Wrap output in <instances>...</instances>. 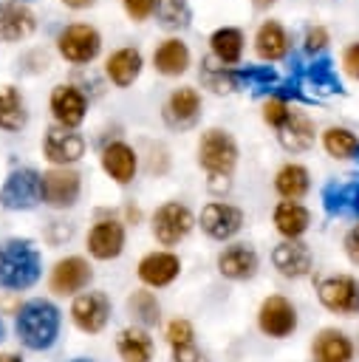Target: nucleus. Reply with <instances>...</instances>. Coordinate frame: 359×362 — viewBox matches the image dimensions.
Wrapping results in <instances>:
<instances>
[{
    "instance_id": "37998d69",
    "label": "nucleus",
    "mask_w": 359,
    "mask_h": 362,
    "mask_svg": "<svg viewBox=\"0 0 359 362\" xmlns=\"http://www.w3.org/2000/svg\"><path fill=\"white\" fill-rule=\"evenodd\" d=\"M342 71L359 82V42H351L345 51H342Z\"/></svg>"
},
{
    "instance_id": "09e8293b",
    "label": "nucleus",
    "mask_w": 359,
    "mask_h": 362,
    "mask_svg": "<svg viewBox=\"0 0 359 362\" xmlns=\"http://www.w3.org/2000/svg\"><path fill=\"white\" fill-rule=\"evenodd\" d=\"M254 3V8H269V6H274L277 0H252Z\"/></svg>"
},
{
    "instance_id": "39448f33",
    "label": "nucleus",
    "mask_w": 359,
    "mask_h": 362,
    "mask_svg": "<svg viewBox=\"0 0 359 362\" xmlns=\"http://www.w3.org/2000/svg\"><path fill=\"white\" fill-rule=\"evenodd\" d=\"M42 201V173L34 167H17L6 175L0 187V206L6 209H34Z\"/></svg>"
},
{
    "instance_id": "f03ea898",
    "label": "nucleus",
    "mask_w": 359,
    "mask_h": 362,
    "mask_svg": "<svg viewBox=\"0 0 359 362\" xmlns=\"http://www.w3.org/2000/svg\"><path fill=\"white\" fill-rule=\"evenodd\" d=\"M17 337L31 351H45L59 337V308L48 300H28L17 311Z\"/></svg>"
},
{
    "instance_id": "20e7f679",
    "label": "nucleus",
    "mask_w": 359,
    "mask_h": 362,
    "mask_svg": "<svg viewBox=\"0 0 359 362\" xmlns=\"http://www.w3.org/2000/svg\"><path fill=\"white\" fill-rule=\"evenodd\" d=\"M57 51L71 65H88L102 51V34L90 23H71L57 37Z\"/></svg>"
},
{
    "instance_id": "a878e982",
    "label": "nucleus",
    "mask_w": 359,
    "mask_h": 362,
    "mask_svg": "<svg viewBox=\"0 0 359 362\" xmlns=\"http://www.w3.org/2000/svg\"><path fill=\"white\" fill-rule=\"evenodd\" d=\"M153 68L161 76H181L189 68V48L178 37H167L155 51H153Z\"/></svg>"
},
{
    "instance_id": "5701e85b",
    "label": "nucleus",
    "mask_w": 359,
    "mask_h": 362,
    "mask_svg": "<svg viewBox=\"0 0 359 362\" xmlns=\"http://www.w3.org/2000/svg\"><path fill=\"white\" fill-rule=\"evenodd\" d=\"M178 272H181V260L172 252H150L139 260V277L153 288L170 286L178 277Z\"/></svg>"
},
{
    "instance_id": "cd10ccee",
    "label": "nucleus",
    "mask_w": 359,
    "mask_h": 362,
    "mask_svg": "<svg viewBox=\"0 0 359 362\" xmlns=\"http://www.w3.org/2000/svg\"><path fill=\"white\" fill-rule=\"evenodd\" d=\"M311 351H314V362H351V356H353L351 339L336 328L319 331Z\"/></svg>"
},
{
    "instance_id": "423d86ee",
    "label": "nucleus",
    "mask_w": 359,
    "mask_h": 362,
    "mask_svg": "<svg viewBox=\"0 0 359 362\" xmlns=\"http://www.w3.org/2000/svg\"><path fill=\"white\" fill-rule=\"evenodd\" d=\"M192 223H195V218H192V212L184 204L167 201L153 215V235H155V240L161 246H175V243H181L189 235Z\"/></svg>"
},
{
    "instance_id": "e433bc0d",
    "label": "nucleus",
    "mask_w": 359,
    "mask_h": 362,
    "mask_svg": "<svg viewBox=\"0 0 359 362\" xmlns=\"http://www.w3.org/2000/svg\"><path fill=\"white\" fill-rule=\"evenodd\" d=\"M155 17L164 28L170 31H178V28H187L189 25V0H158V8H155Z\"/></svg>"
},
{
    "instance_id": "72a5a7b5",
    "label": "nucleus",
    "mask_w": 359,
    "mask_h": 362,
    "mask_svg": "<svg viewBox=\"0 0 359 362\" xmlns=\"http://www.w3.org/2000/svg\"><path fill=\"white\" fill-rule=\"evenodd\" d=\"M198 76H201L204 88H209V90H215V93H232V90H237L235 68L220 65L212 54L201 59V71H198Z\"/></svg>"
},
{
    "instance_id": "4be33fe9",
    "label": "nucleus",
    "mask_w": 359,
    "mask_h": 362,
    "mask_svg": "<svg viewBox=\"0 0 359 362\" xmlns=\"http://www.w3.org/2000/svg\"><path fill=\"white\" fill-rule=\"evenodd\" d=\"M271 263L283 277H305L311 272V249L300 240H283L271 252Z\"/></svg>"
},
{
    "instance_id": "3c124183",
    "label": "nucleus",
    "mask_w": 359,
    "mask_h": 362,
    "mask_svg": "<svg viewBox=\"0 0 359 362\" xmlns=\"http://www.w3.org/2000/svg\"><path fill=\"white\" fill-rule=\"evenodd\" d=\"M71 362H93V359H71Z\"/></svg>"
},
{
    "instance_id": "ea45409f",
    "label": "nucleus",
    "mask_w": 359,
    "mask_h": 362,
    "mask_svg": "<svg viewBox=\"0 0 359 362\" xmlns=\"http://www.w3.org/2000/svg\"><path fill=\"white\" fill-rule=\"evenodd\" d=\"M328 28L325 25H308L305 37H302V54L305 57H319L328 48Z\"/></svg>"
},
{
    "instance_id": "c85d7f7f",
    "label": "nucleus",
    "mask_w": 359,
    "mask_h": 362,
    "mask_svg": "<svg viewBox=\"0 0 359 362\" xmlns=\"http://www.w3.org/2000/svg\"><path fill=\"white\" fill-rule=\"evenodd\" d=\"M25 122H28V110H25V99L20 88L0 85V130L17 133L25 127Z\"/></svg>"
},
{
    "instance_id": "4468645a",
    "label": "nucleus",
    "mask_w": 359,
    "mask_h": 362,
    "mask_svg": "<svg viewBox=\"0 0 359 362\" xmlns=\"http://www.w3.org/2000/svg\"><path fill=\"white\" fill-rule=\"evenodd\" d=\"M71 317L76 322L79 331H88V334H99L107 320H110V300L105 291H85L73 300L71 305Z\"/></svg>"
},
{
    "instance_id": "a19ab883",
    "label": "nucleus",
    "mask_w": 359,
    "mask_h": 362,
    "mask_svg": "<svg viewBox=\"0 0 359 362\" xmlns=\"http://www.w3.org/2000/svg\"><path fill=\"white\" fill-rule=\"evenodd\" d=\"M192 325L187 322V320H172L170 325H167V342L172 345V348H181V345H192Z\"/></svg>"
},
{
    "instance_id": "aec40b11",
    "label": "nucleus",
    "mask_w": 359,
    "mask_h": 362,
    "mask_svg": "<svg viewBox=\"0 0 359 362\" xmlns=\"http://www.w3.org/2000/svg\"><path fill=\"white\" fill-rule=\"evenodd\" d=\"M141 68H144V57H141V51L133 48V45L116 48V51L105 59V74H107V79H110L116 88H130V85L139 79Z\"/></svg>"
},
{
    "instance_id": "f8f14e48",
    "label": "nucleus",
    "mask_w": 359,
    "mask_h": 362,
    "mask_svg": "<svg viewBox=\"0 0 359 362\" xmlns=\"http://www.w3.org/2000/svg\"><path fill=\"white\" fill-rule=\"evenodd\" d=\"M257 325H260L263 334H269L274 339H283V337L294 334V328H297V308L286 297L271 294V297L263 300V305L257 311Z\"/></svg>"
},
{
    "instance_id": "9d476101",
    "label": "nucleus",
    "mask_w": 359,
    "mask_h": 362,
    "mask_svg": "<svg viewBox=\"0 0 359 362\" xmlns=\"http://www.w3.org/2000/svg\"><path fill=\"white\" fill-rule=\"evenodd\" d=\"M161 119L172 130H189L201 119V93L189 85L175 88L161 107Z\"/></svg>"
},
{
    "instance_id": "6e6552de",
    "label": "nucleus",
    "mask_w": 359,
    "mask_h": 362,
    "mask_svg": "<svg viewBox=\"0 0 359 362\" xmlns=\"http://www.w3.org/2000/svg\"><path fill=\"white\" fill-rule=\"evenodd\" d=\"M319 303L334 314H356L359 311V280L351 274H331L317 288Z\"/></svg>"
},
{
    "instance_id": "bb28decb",
    "label": "nucleus",
    "mask_w": 359,
    "mask_h": 362,
    "mask_svg": "<svg viewBox=\"0 0 359 362\" xmlns=\"http://www.w3.org/2000/svg\"><path fill=\"white\" fill-rule=\"evenodd\" d=\"M308 223H311V212L302 204H297V201H280L274 206V226H277V232L286 240H297L300 235H305Z\"/></svg>"
},
{
    "instance_id": "9b49d317",
    "label": "nucleus",
    "mask_w": 359,
    "mask_h": 362,
    "mask_svg": "<svg viewBox=\"0 0 359 362\" xmlns=\"http://www.w3.org/2000/svg\"><path fill=\"white\" fill-rule=\"evenodd\" d=\"M42 156L54 167H68V164H73V161H79L85 156V139L76 130L54 124L42 136Z\"/></svg>"
},
{
    "instance_id": "6ab92c4d",
    "label": "nucleus",
    "mask_w": 359,
    "mask_h": 362,
    "mask_svg": "<svg viewBox=\"0 0 359 362\" xmlns=\"http://www.w3.org/2000/svg\"><path fill=\"white\" fill-rule=\"evenodd\" d=\"M291 51V37L280 20H263L254 34V54L263 62H280Z\"/></svg>"
},
{
    "instance_id": "49530a36",
    "label": "nucleus",
    "mask_w": 359,
    "mask_h": 362,
    "mask_svg": "<svg viewBox=\"0 0 359 362\" xmlns=\"http://www.w3.org/2000/svg\"><path fill=\"white\" fill-rule=\"evenodd\" d=\"M93 3H96V0H62V6H68V8H76V11H79V8H90Z\"/></svg>"
},
{
    "instance_id": "603ef678",
    "label": "nucleus",
    "mask_w": 359,
    "mask_h": 362,
    "mask_svg": "<svg viewBox=\"0 0 359 362\" xmlns=\"http://www.w3.org/2000/svg\"><path fill=\"white\" fill-rule=\"evenodd\" d=\"M14 3H25V0H14Z\"/></svg>"
},
{
    "instance_id": "a18cd8bd",
    "label": "nucleus",
    "mask_w": 359,
    "mask_h": 362,
    "mask_svg": "<svg viewBox=\"0 0 359 362\" xmlns=\"http://www.w3.org/2000/svg\"><path fill=\"white\" fill-rule=\"evenodd\" d=\"M345 255L351 257V263H359V223L345 235Z\"/></svg>"
},
{
    "instance_id": "c03bdc74",
    "label": "nucleus",
    "mask_w": 359,
    "mask_h": 362,
    "mask_svg": "<svg viewBox=\"0 0 359 362\" xmlns=\"http://www.w3.org/2000/svg\"><path fill=\"white\" fill-rule=\"evenodd\" d=\"M172 362H209L195 345H181V348H172Z\"/></svg>"
},
{
    "instance_id": "2eb2a0df",
    "label": "nucleus",
    "mask_w": 359,
    "mask_h": 362,
    "mask_svg": "<svg viewBox=\"0 0 359 362\" xmlns=\"http://www.w3.org/2000/svg\"><path fill=\"white\" fill-rule=\"evenodd\" d=\"M93 280V269L85 257L79 255H71V257H62L57 260V266L51 269V291L57 294H76L82 291L88 283Z\"/></svg>"
},
{
    "instance_id": "2f4dec72",
    "label": "nucleus",
    "mask_w": 359,
    "mask_h": 362,
    "mask_svg": "<svg viewBox=\"0 0 359 362\" xmlns=\"http://www.w3.org/2000/svg\"><path fill=\"white\" fill-rule=\"evenodd\" d=\"M119 356L124 362H150L153 359V339L144 328H124L116 337Z\"/></svg>"
},
{
    "instance_id": "ddd939ff",
    "label": "nucleus",
    "mask_w": 359,
    "mask_h": 362,
    "mask_svg": "<svg viewBox=\"0 0 359 362\" xmlns=\"http://www.w3.org/2000/svg\"><path fill=\"white\" fill-rule=\"evenodd\" d=\"M243 226V212L226 201H209L201 209V229L212 240H229L240 232Z\"/></svg>"
},
{
    "instance_id": "7c9ffc66",
    "label": "nucleus",
    "mask_w": 359,
    "mask_h": 362,
    "mask_svg": "<svg viewBox=\"0 0 359 362\" xmlns=\"http://www.w3.org/2000/svg\"><path fill=\"white\" fill-rule=\"evenodd\" d=\"M235 79H237V88H249L254 96H263V93H274V88L280 85V76L274 71V65H243V68H235Z\"/></svg>"
},
{
    "instance_id": "7ed1b4c3",
    "label": "nucleus",
    "mask_w": 359,
    "mask_h": 362,
    "mask_svg": "<svg viewBox=\"0 0 359 362\" xmlns=\"http://www.w3.org/2000/svg\"><path fill=\"white\" fill-rule=\"evenodd\" d=\"M198 164L212 178H229L237 164V144H235L232 133L223 127L204 130L198 139Z\"/></svg>"
},
{
    "instance_id": "393cba45",
    "label": "nucleus",
    "mask_w": 359,
    "mask_h": 362,
    "mask_svg": "<svg viewBox=\"0 0 359 362\" xmlns=\"http://www.w3.org/2000/svg\"><path fill=\"white\" fill-rule=\"evenodd\" d=\"M243 45H246V37L240 28L235 25H220L209 34V48H212V57L220 62V65H229L235 68L240 59H243Z\"/></svg>"
},
{
    "instance_id": "1a4fd4ad",
    "label": "nucleus",
    "mask_w": 359,
    "mask_h": 362,
    "mask_svg": "<svg viewBox=\"0 0 359 362\" xmlns=\"http://www.w3.org/2000/svg\"><path fill=\"white\" fill-rule=\"evenodd\" d=\"M48 110L59 127L76 130L88 113V96L76 85H57L48 96Z\"/></svg>"
},
{
    "instance_id": "412c9836",
    "label": "nucleus",
    "mask_w": 359,
    "mask_h": 362,
    "mask_svg": "<svg viewBox=\"0 0 359 362\" xmlns=\"http://www.w3.org/2000/svg\"><path fill=\"white\" fill-rule=\"evenodd\" d=\"M102 170L116 181V184H130L139 170V156L127 141H110L102 150Z\"/></svg>"
},
{
    "instance_id": "79ce46f5",
    "label": "nucleus",
    "mask_w": 359,
    "mask_h": 362,
    "mask_svg": "<svg viewBox=\"0 0 359 362\" xmlns=\"http://www.w3.org/2000/svg\"><path fill=\"white\" fill-rule=\"evenodd\" d=\"M122 6H124V11H127L130 20L144 23V20H150V17L155 14L158 0H122Z\"/></svg>"
},
{
    "instance_id": "de8ad7c7",
    "label": "nucleus",
    "mask_w": 359,
    "mask_h": 362,
    "mask_svg": "<svg viewBox=\"0 0 359 362\" xmlns=\"http://www.w3.org/2000/svg\"><path fill=\"white\" fill-rule=\"evenodd\" d=\"M0 362H23L17 354H0Z\"/></svg>"
},
{
    "instance_id": "c9c22d12",
    "label": "nucleus",
    "mask_w": 359,
    "mask_h": 362,
    "mask_svg": "<svg viewBox=\"0 0 359 362\" xmlns=\"http://www.w3.org/2000/svg\"><path fill=\"white\" fill-rule=\"evenodd\" d=\"M127 308H130V314H133L141 325H155V322L161 320L158 300H155V294H153V291H147V288L133 291V294L127 297Z\"/></svg>"
},
{
    "instance_id": "f257e3e1",
    "label": "nucleus",
    "mask_w": 359,
    "mask_h": 362,
    "mask_svg": "<svg viewBox=\"0 0 359 362\" xmlns=\"http://www.w3.org/2000/svg\"><path fill=\"white\" fill-rule=\"evenodd\" d=\"M42 274L40 249L25 238H11L0 246V286L8 291L31 288Z\"/></svg>"
},
{
    "instance_id": "0eeeda50",
    "label": "nucleus",
    "mask_w": 359,
    "mask_h": 362,
    "mask_svg": "<svg viewBox=\"0 0 359 362\" xmlns=\"http://www.w3.org/2000/svg\"><path fill=\"white\" fill-rule=\"evenodd\" d=\"M82 175L71 167H51L42 173V201L54 209H68L79 201Z\"/></svg>"
},
{
    "instance_id": "b1692460",
    "label": "nucleus",
    "mask_w": 359,
    "mask_h": 362,
    "mask_svg": "<svg viewBox=\"0 0 359 362\" xmlns=\"http://www.w3.org/2000/svg\"><path fill=\"white\" fill-rule=\"evenodd\" d=\"M218 272L229 280H249L257 272V252L246 243H232L218 255Z\"/></svg>"
},
{
    "instance_id": "4c0bfd02",
    "label": "nucleus",
    "mask_w": 359,
    "mask_h": 362,
    "mask_svg": "<svg viewBox=\"0 0 359 362\" xmlns=\"http://www.w3.org/2000/svg\"><path fill=\"white\" fill-rule=\"evenodd\" d=\"M322 206L328 215H342L351 209V181L348 184H325L322 187Z\"/></svg>"
},
{
    "instance_id": "a211bd4d",
    "label": "nucleus",
    "mask_w": 359,
    "mask_h": 362,
    "mask_svg": "<svg viewBox=\"0 0 359 362\" xmlns=\"http://www.w3.org/2000/svg\"><path fill=\"white\" fill-rule=\"evenodd\" d=\"M37 28V17L25 3L3 0L0 3V42H20L31 37Z\"/></svg>"
},
{
    "instance_id": "f704fd0d",
    "label": "nucleus",
    "mask_w": 359,
    "mask_h": 362,
    "mask_svg": "<svg viewBox=\"0 0 359 362\" xmlns=\"http://www.w3.org/2000/svg\"><path fill=\"white\" fill-rule=\"evenodd\" d=\"M322 147H325V153L331 158H339V161L359 156V139H356V133L348 130V127H336V124L322 133Z\"/></svg>"
},
{
    "instance_id": "8fccbe9b",
    "label": "nucleus",
    "mask_w": 359,
    "mask_h": 362,
    "mask_svg": "<svg viewBox=\"0 0 359 362\" xmlns=\"http://www.w3.org/2000/svg\"><path fill=\"white\" fill-rule=\"evenodd\" d=\"M3 334H6V328H3V320H0V339H3Z\"/></svg>"
},
{
    "instance_id": "f3484780",
    "label": "nucleus",
    "mask_w": 359,
    "mask_h": 362,
    "mask_svg": "<svg viewBox=\"0 0 359 362\" xmlns=\"http://www.w3.org/2000/svg\"><path fill=\"white\" fill-rule=\"evenodd\" d=\"M124 249V226L113 218H102L88 232V252L96 260H113Z\"/></svg>"
},
{
    "instance_id": "dca6fc26",
    "label": "nucleus",
    "mask_w": 359,
    "mask_h": 362,
    "mask_svg": "<svg viewBox=\"0 0 359 362\" xmlns=\"http://www.w3.org/2000/svg\"><path fill=\"white\" fill-rule=\"evenodd\" d=\"M314 136H317V127L311 122L308 113L291 107V113L286 116V122L277 127V141L283 150L288 153H305L314 147Z\"/></svg>"
},
{
    "instance_id": "58836bf2",
    "label": "nucleus",
    "mask_w": 359,
    "mask_h": 362,
    "mask_svg": "<svg viewBox=\"0 0 359 362\" xmlns=\"http://www.w3.org/2000/svg\"><path fill=\"white\" fill-rule=\"evenodd\" d=\"M291 102H286V99H280V96H269L266 102H263V122L269 124V127H280L283 122H286V116L291 113Z\"/></svg>"
},
{
    "instance_id": "c756f323",
    "label": "nucleus",
    "mask_w": 359,
    "mask_h": 362,
    "mask_svg": "<svg viewBox=\"0 0 359 362\" xmlns=\"http://www.w3.org/2000/svg\"><path fill=\"white\" fill-rule=\"evenodd\" d=\"M308 187H311L308 170L302 164H294V161L283 164L274 175V189L283 195V201H300L308 192Z\"/></svg>"
},
{
    "instance_id": "473e14b6",
    "label": "nucleus",
    "mask_w": 359,
    "mask_h": 362,
    "mask_svg": "<svg viewBox=\"0 0 359 362\" xmlns=\"http://www.w3.org/2000/svg\"><path fill=\"white\" fill-rule=\"evenodd\" d=\"M308 85H314V90H322V93H342L345 88H342V82H339V76H336V71H334V62H331V57H325V54H319V57H314L308 65H305V76H302Z\"/></svg>"
}]
</instances>
